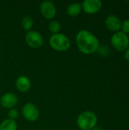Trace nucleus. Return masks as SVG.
<instances>
[{"label": "nucleus", "instance_id": "423d86ee", "mask_svg": "<svg viewBox=\"0 0 129 130\" xmlns=\"http://www.w3.org/2000/svg\"><path fill=\"white\" fill-rule=\"evenodd\" d=\"M22 115L28 121L34 122L39 119L40 112L38 108L32 103H27L22 107Z\"/></svg>", "mask_w": 129, "mask_h": 130}, {"label": "nucleus", "instance_id": "39448f33", "mask_svg": "<svg viewBox=\"0 0 129 130\" xmlns=\"http://www.w3.org/2000/svg\"><path fill=\"white\" fill-rule=\"evenodd\" d=\"M25 41L30 47L37 49L43 45V37L38 31L30 30L27 33L25 36Z\"/></svg>", "mask_w": 129, "mask_h": 130}, {"label": "nucleus", "instance_id": "aec40b11", "mask_svg": "<svg viewBox=\"0 0 129 130\" xmlns=\"http://www.w3.org/2000/svg\"><path fill=\"white\" fill-rule=\"evenodd\" d=\"M92 130H103V129L100 128V127H99V126H95Z\"/></svg>", "mask_w": 129, "mask_h": 130}, {"label": "nucleus", "instance_id": "a211bd4d", "mask_svg": "<svg viewBox=\"0 0 129 130\" xmlns=\"http://www.w3.org/2000/svg\"><path fill=\"white\" fill-rule=\"evenodd\" d=\"M121 28H122V31L124 32L125 34H128L129 33V19H127L125 21H124L122 23L121 25Z\"/></svg>", "mask_w": 129, "mask_h": 130}, {"label": "nucleus", "instance_id": "4468645a", "mask_svg": "<svg viewBox=\"0 0 129 130\" xmlns=\"http://www.w3.org/2000/svg\"><path fill=\"white\" fill-rule=\"evenodd\" d=\"M33 26V20L31 16L26 15L23 18L22 20V27L26 31H30Z\"/></svg>", "mask_w": 129, "mask_h": 130}, {"label": "nucleus", "instance_id": "2eb2a0df", "mask_svg": "<svg viewBox=\"0 0 129 130\" xmlns=\"http://www.w3.org/2000/svg\"><path fill=\"white\" fill-rule=\"evenodd\" d=\"M48 27H49V30H50V32H52L53 34H55L59 33V30L61 29V24L57 21H52L51 22H49Z\"/></svg>", "mask_w": 129, "mask_h": 130}, {"label": "nucleus", "instance_id": "f257e3e1", "mask_svg": "<svg viewBox=\"0 0 129 130\" xmlns=\"http://www.w3.org/2000/svg\"><path fill=\"white\" fill-rule=\"evenodd\" d=\"M76 44L78 50L84 54L94 53L100 47V42L97 37L87 30H81L77 34Z\"/></svg>", "mask_w": 129, "mask_h": 130}, {"label": "nucleus", "instance_id": "f3484780", "mask_svg": "<svg viewBox=\"0 0 129 130\" xmlns=\"http://www.w3.org/2000/svg\"><path fill=\"white\" fill-rule=\"evenodd\" d=\"M97 52H99V53L103 56H106L109 55V47L106 46H100Z\"/></svg>", "mask_w": 129, "mask_h": 130}, {"label": "nucleus", "instance_id": "0eeeda50", "mask_svg": "<svg viewBox=\"0 0 129 130\" xmlns=\"http://www.w3.org/2000/svg\"><path fill=\"white\" fill-rule=\"evenodd\" d=\"M40 12L46 19H52L56 14V8L54 3L51 1H43L40 4Z\"/></svg>", "mask_w": 129, "mask_h": 130}, {"label": "nucleus", "instance_id": "6ab92c4d", "mask_svg": "<svg viewBox=\"0 0 129 130\" xmlns=\"http://www.w3.org/2000/svg\"><path fill=\"white\" fill-rule=\"evenodd\" d=\"M125 58L126 60H128L129 62V46L128 48L125 50Z\"/></svg>", "mask_w": 129, "mask_h": 130}, {"label": "nucleus", "instance_id": "9d476101", "mask_svg": "<svg viewBox=\"0 0 129 130\" xmlns=\"http://www.w3.org/2000/svg\"><path fill=\"white\" fill-rule=\"evenodd\" d=\"M106 27L111 31L117 32L121 28L122 22L119 17L116 15H109L106 18Z\"/></svg>", "mask_w": 129, "mask_h": 130}, {"label": "nucleus", "instance_id": "dca6fc26", "mask_svg": "<svg viewBox=\"0 0 129 130\" xmlns=\"http://www.w3.org/2000/svg\"><path fill=\"white\" fill-rule=\"evenodd\" d=\"M18 111L17 109L15 108H12V109H10L8 113V119H11V120H15V119L17 118L18 117Z\"/></svg>", "mask_w": 129, "mask_h": 130}, {"label": "nucleus", "instance_id": "1a4fd4ad", "mask_svg": "<svg viewBox=\"0 0 129 130\" xmlns=\"http://www.w3.org/2000/svg\"><path fill=\"white\" fill-rule=\"evenodd\" d=\"M18 102L17 97L13 93H5L0 98L1 105L6 109L14 108Z\"/></svg>", "mask_w": 129, "mask_h": 130}, {"label": "nucleus", "instance_id": "f8f14e48", "mask_svg": "<svg viewBox=\"0 0 129 130\" xmlns=\"http://www.w3.org/2000/svg\"><path fill=\"white\" fill-rule=\"evenodd\" d=\"M17 124L15 120L6 119L0 123V130H17Z\"/></svg>", "mask_w": 129, "mask_h": 130}, {"label": "nucleus", "instance_id": "ddd939ff", "mask_svg": "<svg viewBox=\"0 0 129 130\" xmlns=\"http://www.w3.org/2000/svg\"><path fill=\"white\" fill-rule=\"evenodd\" d=\"M82 9L81 4L80 3H72L69 5L67 8V14L70 16H76L80 14Z\"/></svg>", "mask_w": 129, "mask_h": 130}, {"label": "nucleus", "instance_id": "20e7f679", "mask_svg": "<svg viewBox=\"0 0 129 130\" xmlns=\"http://www.w3.org/2000/svg\"><path fill=\"white\" fill-rule=\"evenodd\" d=\"M111 44L118 51H125L128 48V36L122 31L115 32L111 37Z\"/></svg>", "mask_w": 129, "mask_h": 130}, {"label": "nucleus", "instance_id": "9b49d317", "mask_svg": "<svg viewBox=\"0 0 129 130\" xmlns=\"http://www.w3.org/2000/svg\"><path fill=\"white\" fill-rule=\"evenodd\" d=\"M15 85H16L17 89L19 91H21L22 93H25L30 89L31 82L27 76L21 75L17 78Z\"/></svg>", "mask_w": 129, "mask_h": 130}, {"label": "nucleus", "instance_id": "f03ea898", "mask_svg": "<svg viewBox=\"0 0 129 130\" xmlns=\"http://www.w3.org/2000/svg\"><path fill=\"white\" fill-rule=\"evenodd\" d=\"M97 117L91 111H84L77 118V125L81 130H92L97 125Z\"/></svg>", "mask_w": 129, "mask_h": 130}, {"label": "nucleus", "instance_id": "7ed1b4c3", "mask_svg": "<svg viewBox=\"0 0 129 130\" xmlns=\"http://www.w3.org/2000/svg\"><path fill=\"white\" fill-rule=\"evenodd\" d=\"M49 44L53 50L59 52H65L70 48L71 40L65 34L58 33L52 34L50 37Z\"/></svg>", "mask_w": 129, "mask_h": 130}, {"label": "nucleus", "instance_id": "6e6552de", "mask_svg": "<svg viewBox=\"0 0 129 130\" xmlns=\"http://www.w3.org/2000/svg\"><path fill=\"white\" fill-rule=\"evenodd\" d=\"M81 7L86 13L93 14L100 10L102 2L100 0H84L81 4Z\"/></svg>", "mask_w": 129, "mask_h": 130}]
</instances>
